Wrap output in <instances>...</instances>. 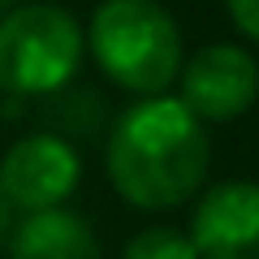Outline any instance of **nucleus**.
I'll return each instance as SVG.
<instances>
[{"instance_id":"f257e3e1","label":"nucleus","mask_w":259,"mask_h":259,"mask_svg":"<svg viewBox=\"0 0 259 259\" xmlns=\"http://www.w3.org/2000/svg\"><path fill=\"white\" fill-rule=\"evenodd\" d=\"M207 156L203 121L168 95L125 108L108 134V177L121 199L143 212L186 203L207 173Z\"/></svg>"},{"instance_id":"f03ea898","label":"nucleus","mask_w":259,"mask_h":259,"mask_svg":"<svg viewBox=\"0 0 259 259\" xmlns=\"http://www.w3.org/2000/svg\"><path fill=\"white\" fill-rule=\"evenodd\" d=\"M95 65L134 95H164L182 74L177 22L156 0H104L91 18Z\"/></svg>"},{"instance_id":"7ed1b4c3","label":"nucleus","mask_w":259,"mask_h":259,"mask_svg":"<svg viewBox=\"0 0 259 259\" xmlns=\"http://www.w3.org/2000/svg\"><path fill=\"white\" fill-rule=\"evenodd\" d=\"M82 26L56 5H13L0 18V91L52 95L78 74Z\"/></svg>"},{"instance_id":"20e7f679","label":"nucleus","mask_w":259,"mask_h":259,"mask_svg":"<svg viewBox=\"0 0 259 259\" xmlns=\"http://www.w3.org/2000/svg\"><path fill=\"white\" fill-rule=\"evenodd\" d=\"M82 177V160L56 134H30L18 139L0 160V194L13 212H52L74 194Z\"/></svg>"},{"instance_id":"39448f33","label":"nucleus","mask_w":259,"mask_h":259,"mask_svg":"<svg viewBox=\"0 0 259 259\" xmlns=\"http://www.w3.org/2000/svg\"><path fill=\"white\" fill-rule=\"evenodd\" d=\"M259 95V65L233 44H212L182 65V104L199 121H233Z\"/></svg>"},{"instance_id":"423d86ee","label":"nucleus","mask_w":259,"mask_h":259,"mask_svg":"<svg viewBox=\"0 0 259 259\" xmlns=\"http://www.w3.org/2000/svg\"><path fill=\"white\" fill-rule=\"evenodd\" d=\"M199 259H259V182H221L190 221Z\"/></svg>"},{"instance_id":"0eeeda50","label":"nucleus","mask_w":259,"mask_h":259,"mask_svg":"<svg viewBox=\"0 0 259 259\" xmlns=\"http://www.w3.org/2000/svg\"><path fill=\"white\" fill-rule=\"evenodd\" d=\"M9 259H104L95 229L78 212H35L9 233Z\"/></svg>"},{"instance_id":"6e6552de","label":"nucleus","mask_w":259,"mask_h":259,"mask_svg":"<svg viewBox=\"0 0 259 259\" xmlns=\"http://www.w3.org/2000/svg\"><path fill=\"white\" fill-rule=\"evenodd\" d=\"M125 259H199V250H194V242L186 233L156 225V229H143L139 238H130Z\"/></svg>"},{"instance_id":"1a4fd4ad","label":"nucleus","mask_w":259,"mask_h":259,"mask_svg":"<svg viewBox=\"0 0 259 259\" xmlns=\"http://www.w3.org/2000/svg\"><path fill=\"white\" fill-rule=\"evenodd\" d=\"M229 18L238 22L242 35L259 39V0H229Z\"/></svg>"},{"instance_id":"9d476101","label":"nucleus","mask_w":259,"mask_h":259,"mask_svg":"<svg viewBox=\"0 0 259 259\" xmlns=\"http://www.w3.org/2000/svg\"><path fill=\"white\" fill-rule=\"evenodd\" d=\"M9 233H13V207L5 203V194H0V246L9 242Z\"/></svg>"},{"instance_id":"9b49d317","label":"nucleus","mask_w":259,"mask_h":259,"mask_svg":"<svg viewBox=\"0 0 259 259\" xmlns=\"http://www.w3.org/2000/svg\"><path fill=\"white\" fill-rule=\"evenodd\" d=\"M13 5H18V0H0V18H5V13H9Z\"/></svg>"}]
</instances>
